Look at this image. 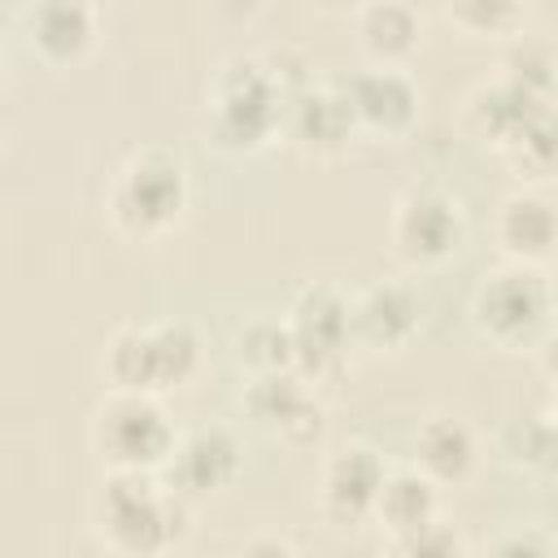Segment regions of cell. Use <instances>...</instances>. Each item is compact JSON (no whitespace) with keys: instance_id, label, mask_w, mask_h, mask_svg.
Returning a JSON list of instances; mask_svg holds the SVG:
<instances>
[{"instance_id":"cell-1","label":"cell","mask_w":558,"mask_h":558,"mask_svg":"<svg viewBox=\"0 0 558 558\" xmlns=\"http://www.w3.org/2000/svg\"><path fill=\"white\" fill-rule=\"evenodd\" d=\"M96 536L122 558H161L192 527V501L161 471H105L92 493Z\"/></svg>"},{"instance_id":"cell-2","label":"cell","mask_w":558,"mask_h":558,"mask_svg":"<svg viewBox=\"0 0 558 558\" xmlns=\"http://www.w3.org/2000/svg\"><path fill=\"white\" fill-rule=\"evenodd\" d=\"M292 92L275 74L266 48L262 52H231L209 83L205 100V131L209 144L222 153H257L288 118Z\"/></svg>"},{"instance_id":"cell-3","label":"cell","mask_w":558,"mask_h":558,"mask_svg":"<svg viewBox=\"0 0 558 558\" xmlns=\"http://www.w3.org/2000/svg\"><path fill=\"white\" fill-rule=\"evenodd\" d=\"M187 192L192 187H187L183 157L166 144H140L118 161L105 187V209L122 235L153 240V235H166L183 218Z\"/></svg>"},{"instance_id":"cell-4","label":"cell","mask_w":558,"mask_h":558,"mask_svg":"<svg viewBox=\"0 0 558 558\" xmlns=\"http://www.w3.org/2000/svg\"><path fill=\"white\" fill-rule=\"evenodd\" d=\"M87 440L105 471H166L179 427L157 392L105 388L87 418Z\"/></svg>"},{"instance_id":"cell-5","label":"cell","mask_w":558,"mask_h":558,"mask_svg":"<svg viewBox=\"0 0 558 558\" xmlns=\"http://www.w3.org/2000/svg\"><path fill=\"white\" fill-rule=\"evenodd\" d=\"M201 371V336L183 318L122 323L105 340V379L109 388L131 392H170Z\"/></svg>"},{"instance_id":"cell-6","label":"cell","mask_w":558,"mask_h":558,"mask_svg":"<svg viewBox=\"0 0 558 558\" xmlns=\"http://www.w3.org/2000/svg\"><path fill=\"white\" fill-rule=\"evenodd\" d=\"M554 292H549V270L527 266V262H497L493 270L480 275L471 292V323L484 340L501 349H523L549 331L554 323Z\"/></svg>"},{"instance_id":"cell-7","label":"cell","mask_w":558,"mask_h":558,"mask_svg":"<svg viewBox=\"0 0 558 558\" xmlns=\"http://www.w3.org/2000/svg\"><path fill=\"white\" fill-rule=\"evenodd\" d=\"M388 235H392V248L405 262H414V266H440V262H449L462 248V240H466L462 196L449 192L445 183H432V179L405 183L397 192V201H392Z\"/></svg>"},{"instance_id":"cell-8","label":"cell","mask_w":558,"mask_h":558,"mask_svg":"<svg viewBox=\"0 0 558 558\" xmlns=\"http://www.w3.org/2000/svg\"><path fill=\"white\" fill-rule=\"evenodd\" d=\"M283 318L292 327L296 371L310 375L314 384L327 379L331 371H340L344 357H349V344H357V336H353V296H344L327 279L305 283L292 296Z\"/></svg>"},{"instance_id":"cell-9","label":"cell","mask_w":558,"mask_h":558,"mask_svg":"<svg viewBox=\"0 0 558 558\" xmlns=\"http://www.w3.org/2000/svg\"><path fill=\"white\" fill-rule=\"evenodd\" d=\"M240 405L266 436L283 440V445H310L327 427V405L318 397V384L301 371L248 375Z\"/></svg>"},{"instance_id":"cell-10","label":"cell","mask_w":558,"mask_h":558,"mask_svg":"<svg viewBox=\"0 0 558 558\" xmlns=\"http://www.w3.org/2000/svg\"><path fill=\"white\" fill-rule=\"evenodd\" d=\"M384 480H388L384 453L375 445H366V440H344L318 466V510L331 523L375 519Z\"/></svg>"},{"instance_id":"cell-11","label":"cell","mask_w":558,"mask_h":558,"mask_svg":"<svg viewBox=\"0 0 558 558\" xmlns=\"http://www.w3.org/2000/svg\"><path fill=\"white\" fill-rule=\"evenodd\" d=\"M340 83H344V96H349L362 131L401 135L418 118V83L397 61H366V65L340 74Z\"/></svg>"},{"instance_id":"cell-12","label":"cell","mask_w":558,"mask_h":558,"mask_svg":"<svg viewBox=\"0 0 558 558\" xmlns=\"http://www.w3.org/2000/svg\"><path fill=\"white\" fill-rule=\"evenodd\" d=\"M244 466V449H240V436L227 427V423H201V427H187L179 432V445L166 462V480L187 497H205V493H218L227 488Z\"/></svg>"},{"instance_id":"cell-13","label":"cell","mask_w":558,"mask_h":558,"mask_svg":"<svg viewBox=\"0 0 558 558\" xmlns=\"http://www.w3.org/2000/svg\"><path fill=\"white\" fill-rule=\"evenodd\" d=\"M493 240L506 262L541 266L558 248V205L532 183L510 187L493 209Z\"/></svg>"},{"instance_id":"cell-14","label":"cell","mask_w":558,"mask_h":558,"mask_svg":"<svg viewBox=\"0 0 558 558\" xmlns=\"http://www.w3.org/2000/svg\"><path fill=\"white\" fill-rule=\"evenodd\" d=\"M283 126H288V135H292L305 153H318V157L340 153V148L362 131L357 118H353V105H349L340 78H310V83L288 100Z\"/></svg>"},{"instance_id":"cell-15","label":"cell","mask_w":558,"mask_h":558,"mask_svg":"<svg viewBox=\"0 0 558 558\" xmlns=\"http://www.w3.org/2000/svg\"><path fill=\"white\" fill-rule=\"evenodd\" d=\"M423 323V296L410 279L388 275L353 296V336L366 349H401Z\"/></svg>"},{"instance_id":"cell-16","label":"cell","mask_w":558,"mask_h":558,"mask_svg":"<svg viewBox=\"0 0 558 558\" xmlns=\"http://www.w3.org/2000/svg\"><path fill=\"white\" fill-rule=\"evenodd\" d=\"M410 453H414V466L427 480H436V484H462L480 466V436H475V427L462 414L432 410L414 427Z\"/></svg>"},{"instance_id":"cell-17","label":"cell","mask_w":558,"mask_h":558,"mask_svg":"<svg viewBox=\"0 0 558 558\" xmlns=\"http://www.w3.org/2000/svg\"><path fill=\"white\" fill-rule=\"evenodd\" d=\"M96 4L87 0H39L26 9V35L48 61H74L96 39Z\"/></svg>"},{"instance_id":"cell-18","label":"cell","mask_w":558,"mask_h":558,"mask_svg":"<svg viewBox=\"0 0 558 558\" xmlns=\"http://www.w3.org/2000/svg\"><path fill=\"white\" fill-rule=\"evenodd\" d=\"M541 100H549V96H536V92L519 87L514 78H506V74L497 70V74L480 78V83L466 92V122H471L484 140H493L497 148H506V144L514 140V131L532 118V109H536Z\"/></svg>"},{"instance_id":"cell-19","label":"cell","mask_w":558,"mask_h":558,"mask_svg":"<svg viewBox=\"0 0 558 558\" xmlns=\"http://www.w3.org/2000/svg\"><path fill=\"white\" fill-rule=\"evenodd\" d=\"M375 519H379L384 536H401V532H414V527L440 519V484L427 480L414 462L410 466H388Z\"/></svg>"},{"instance_id":"cell-20","label":"cell","mask_w":558,"mask_h":558,"mask_svg":"<svg viewBox=\"0 0 558 558\" xmlns=\"http://www.w3.org/2000/svg\"><path fill=\"white\" fill-rule=\"evenodd\" d=\"M353 22H357L366 52L375 61H397V65H401V57L414 52V44L423 35V17L410 0H366L353 13Z\"/></svg>"},{"instance_id":"cell-21","label":"cell","mask_w":558,"mask_h":558,"mask_svg":"<svg viewBox=\"0 0 558 558\" xmlns=\"http://www.w3.org/2000/svg\"><path fill=\"white\" fill-rule=\"evenodd\" d=\"M501 153L523 179H532V187L541 179H558V96L541 100Z\"/></svg>"},{"instance_id":"cell-22","label":"cell","mask_w":558,"mask_h":558,"mask_svg":"<svg viewBox=\"0 0 558 558\" xmlns=\"http://www.w3.org/2000/svg\"><path fill=\"white\" fill-rule=\"evenodd\" d=\"M497 70L536 96H558V44L541 31L519 26L514 35H506Z\"/></svg>"},{"instance_id":"cell-23","label":"cell","mask_w":558,"mask_h":558,"mask_svg":"<svg viewBox=\"0 0 558 558\" xmlns=\"http://www.w3.org/2000/svg\"><path fill=\"white\" fill-rule=\"evenodd\" d=\"M235 357L248 366V375L270 371H296V344L283 314H257L235 331Z\"/></svg>"},{"instance_id":"cell-24","label":"cell","mask_w":558,"mask_h":558,"mask_svg":"<svg viewBox=\"0 0 558 558\" xmlns=\"http://www.w3.org/2000/svg\"><path fill=\"white\" fill-rule=\"evenodd\" d=\"M501 449L541 475H558V418L549 410L510 418L501 432Z\"/></svg>"},{"instance_id":"cell-25","label":"cell","mask_w":558,"mask_h":558,"mask_svg":"<svg viewBox=\"0 0 558 558\" xmlns=\"http://www.w3.org/2000/svg\"><path fill=\"white\" fill-rule=\"evenodd\" d=\"M384 558H466V536L449 519H432L414 532L388 536Z\"/></svg>"},{"instance_id":"cell-26","label":"cell","mask_w":558,"mask_h":558,"mask_svg":"<svg viewBox=\"0 0 558 558\" xmlns=\"http://www.w3.org/2000/svg\"><path fill=\"white\" fill-rule=\"evenodd\" d=\"M449 17L471 35H514L523 26V4L514 0H453Z\"/></svg>"},{"instance_id":"cell-27","label":"cell","mask_w":558,"mask_h":558,"mask_svg":"<svg viewBox=\"0 0 558 558\" xmlns=\"http://www.w3.org/2000/svg\"><path fill=\"white\" fill-rule=\"evenodd\" d=\"M488 558H554V541L541 527H510L493 541Z\"/></svg>"},{"instance_id":"cell-28","label":"cell","mask_w":558,"mask_h":558,"mask_svg":"<svg viewBox=\"0 0 558 558\" xmlns=\"http://www.w3.org/2000/svg\"><path fill=\"white\" fill-rule=\"evenodd\" d=\"M231 558H301V554H296V545H292L288 536H279V532H253V536H244V541L231 549Z\"/></svg>"},{"instance_id":"cell-29","label":"cell","mask_w":558,"mask_h":558,"mask_svg":"<svg viewBox=\"0 0 558 558\" xmlns=\"http://www.w3.org/2000/svg\"><path fill=\"white\" fill-rule=\"evenodd\" d=\"M536 366L545 371V379L558 388V318L549 323V331L536 340Z\"/></svg>"},{"instance_id":"cell-30","label":"cell","mask_w":558,"mask_h":558,"mask_svg":"<svg viewBox=\"0 0 558 558\" xmlns=\"http://www.w3.org/2000/svg\"><path fill=\"white\" fill-rule=\"evenodd\" d=\"M549 292H554V314H558V266L549 270Z\"/></svg>"},{"instance_id":"cell-31","label":"cell","mask_w":558,"mask_h":558,"mask_svg":"<svg viewBox=\"0 0 558 558\" xmlns=\"http://www.w3.org/2000/svg\"><path fill=\"white\" fill-rule=\"evenodd\" d=\"M545 410H549V414L558 418V388H554V397H549V405H545Z\"/></svg>"}]
</instances>
